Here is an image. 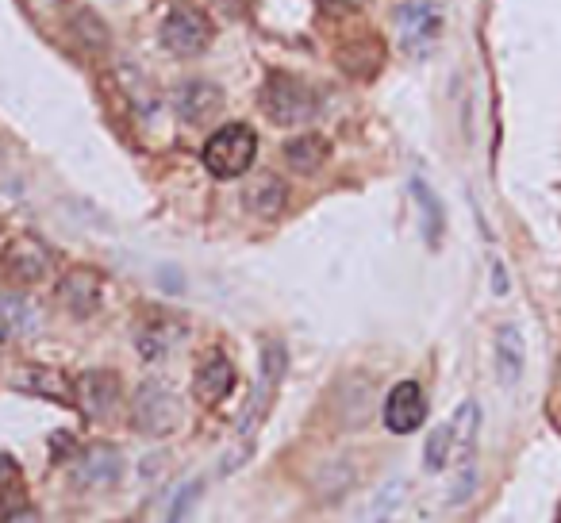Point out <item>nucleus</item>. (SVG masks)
I'll return each instance as SVG.
<instances>
[{
	"label": "nucleus",
	"mask_w": 561,
	"mask_h": 523,
	"mask_svg": "<svg viewBox=\"0 0 561 523\" xmlns=\"http://www.w3.org/2000/svg\"><path fill=\"white\" fill-rule=\"evenodd\" d=\"M262 112H266L269 124L277 127H300V124H312L323 108V97H319L316 85H308L304 77L285 74V70H273L262 85Z\"/></svg>",
	"instance_id": "obj_1"
},
{
	"label": "nucleus",
	"mask_w": 561,
	"mask_h": 523,
	"mask_svg": "<svg viewBox=\"0 0 561 523\" xmlns=\"http://www.w3.org/2000/svg\"><path fill=\"white\" fill-rule=\"evenodd\" d=\"M285 374H289V350H285L281 339H266L262 343V358H258V381H254V393L246 400L243 420H239V439H254V431L266 424Z\"/></svg>",
	"instance_id": "obj_2"
},
{
	"label": "nucleus",
	"mask_w": 561,
	"mask_h": 523,
	"mask_svg": "<svg viewBox=\"0 0 561 523\" xmlns=\"http://www.w3.org/2000/svg\"><path fill=\"white\" fill-rule=\"evenodd\" d=\"M254 158H258V135L250 124H223L204 143V170L220 181L250 174Z\"/></svg>",
	"instance_id": "obj_3"
},
{
	"label": "nucleus",
	"mask_w": 561,
	"mask_h": 523,
	"mask_svg": "<svg viewBox=\"0 0 561 523\" xmlns=\"http://www.w3.org/2000/svg\"><path fill=\"white\" fill-rule=\"evenodd\" d=\"M185 420L181 397L173 393L166 381H143L131 393V424L150 439H166Z\"/></svg>",
	"instance_id": "obj_4"
},
{
	"label": "nucleus",
	"mask_w": 561,
	"mask_h": 523,
	"mask_svg": "<svg viewBox=\"0 0 561 523\" xmlns=\"http://www.w3.org/2000/svg\"><path fill=\"white\" fill-rule=\"evenodd\" d=\"M158 39L177 58H193V54H204L208 43H212V24H208V16L200 8L177 4V8L166 12V20L158 27Z\"/></svg>",
	"instance_id": "obj_5"
},
{
	"label": "nucleus",
	"mask_w": 561,
	"mask_h": 523,
	"mask_svg": "<svg viewBox=\"0 0 561 523\" xmlns=\"http://www.w3.org/2000/svg\"><path fill=\"white\" fill-rule=\"evenodd\" d=\"M189 327L181 324L177 316H166V312H150L135 324V350L143 362H166L173 350L185 343Z\"/></svg>",
	"instance_id": "obj_6"
},
{
	"label": "nucleus",
	"mask_w": 561,
	"mask_h": 523,
	"mask_svg": "<svg viewBox=\"0 0 561 523\" xmlns=\"http://www.w3.org/2000/svg\"><path fill=\"white\" fill-rule=\"evenodd\" d=\"M381 420L392 435H412L427 424V393L419 381H396L385 397V408H381Z\"/></svg>",
	"instance_id": "obj_7"
},
{
	"label": "nucleus",
	"mask_w": 561,
	"mask_h": 523,
	"mask_svg": "<svg viewBox=\"0 0 561 523\" xmlns=\"http://www.w3.org/2000/svg\"><path fill=\"white\" fill-rule=\"evenodd\" d=\"M0 266H4V274H8L12 285L31 289V285H39V281L50 274V250L43 247L35 235H20V239H12V243L4 247Z\"/></svg>",
	"instance_id": "obj_8"
},
{
	"label": "nucleus",
	"mask_w": 561,
	"mask_h": 523,
	"mask_svg": "<svg viewBox=\"0 0 561 523\" xmlns=\"http://www.w3.org/2000/svg\"><path fill=\"white\" fill-rule=\"evenodd\" d=\"M331 412H335V424L342 431H358L369 424L373 416V377L369 374H346L335 385V397H331Z\"/></svg>",
	"instance_id": "obj_9"
},
{
	"label": "nucleus",
	"mask_w": 561,
	"mask_h": 523,
	"mask_svg": "<svg viewBox=\"0 0 561 523\" xmlns=\"http://www.w3.org/2000/svg\"><path fill=\"white\" fill-rule=\"evenodd\" d=\"M170 108L173 116L185 120V124H208L223 108V89L216 81H204V77L177 81L170 93Z\"/></svg>",
	"instance_id": "obj_10"
},
{
	"label": "nucleus",
	"mask_w": 561,
	"mask_h": 523,
	"mask_svg": "<svg viewBox=\"0 0 561 523\" xmlns=\"http://www.w3.org/2000/svg\"><path fill=\"white\" fill-rule=\"evenodd\" d=\"M74 400L89 420H108L123 400L120 374H112V370H85L74 381Z\"/></svg>",
	"instance_id": "obj_11"
},
{
	"label": "nucleus",
	"mask_w": 561,
	"mask_h": 523,
	"mask_svg": "<svg viewBox=\"0 0 561 523\" xmlns=\"http://www.w3.org/2000/svg\"><path fill=\"white\" fill-rule=\"evenodd\" d=\"M235 381H239L235 362H231L223 350H212V354H204L200 366H196L193 397L200 400V404H208V408H216V404H223V400L235 393Z\"/></svg>",
	"instance_id": "obj_12"
},
{
	"label": "nucleus",
	"mask_w": 561,
	"mask_h": 523,
	"mask_svg": "<svg viewBox=\"0 0 561 523\" xmlns=\"http://www.w3.org/2000/svg\"><path fill=\"white\" fill-rule=\"evenodd\" d=\"M100 297H104V285H100L97 270H89V266H74V270H66L62 281H58V304L74 320H89L100 308Z\"/></svg>",
	"instance_id": "obj_13"
},
{
	"label": "nucleus",
	"mask_w": 561,
	"mask_h": 523,
	"mask_svg": "<svg viewBox=\"0 0 561 523\" xmlns=\"http://www.w3.org/2000/svg\"><path fill=\"white\" fill-rule=\"evenodd\" d=\"M396 24H400L404 47L419 54L442 35V12L427 0H408L404 8H396Z\"/></svg>",
	"instance_id": "obj_14"
},
{
	"label": "nucleus",
	"mask_w": 561,
	"mask_h": 523,
	"mask_svg": "<svg viewBox=\"0 0 561 523\" xmlns=\"http://www.w3.org/2000/svg\"><path fill=\"white\" fill-rule=\"evenodd\" d=\"M523 366H527L523 331L515 324H500L496 335H492V370H496V381H500L504 389H515L519 377H523Z\"/></svg>",
	"instance_id": "obj_15"
},
{
	"label": "nucleus",
	"mask_w": 561,
	"mask_h": 523,
	"mask_svg": "<svg viewBox=\"0 0 561 523\" xmlns=\"http://www.w3.org/2000/svg\"><path fill=\"white\" fill-rule=\"evenodd\" d=\"M243 204H246V212H254L258 220L281 216V212L289 208V185H285V177L269 174V170L254 174L243 189Z\"/></svg>",
	"instance_id": "obj_16"
},
{
	"label": "nucleus",
	"mask_w": 561,
	"mask_h": 523,
	"mask_svg": "<svg viewBox=\"0 0 561 523\" xmlns=\"http://www.w3.org/2000/svg\"><path fill=\"white\" fill-rule=\"evenodd\" d=\"M123 477V454L108 443H97L81 454L77 462V481L89 485V489H108Z\"/></svg>",
	"instance_id": "obj_17"
},
{
	"label": "nucleus",
	"mask_w": 561,
	"mask_h": 523,
	"mask_svg": "<svg viewBox=\"0 0 561 523\" xmlns=\"http://www.w3.org/2000/svg\"><path fill=\"white\" fill-rule=\"evenodd\" d=\"M354 485H358V462L354 458H331L312 474V493H316L319 504H339Z\"/></svg>",
	"instance_id": "obj_18"
},
{
	"label": "nucleus",
	"mask_w": 561,
	"mask_h": 523,
	"mask_svg": "<svg viewBox=\"0 0 561 523\" xmlns=\"http://www.w3.org/2000/svg\"><path fill=\"white\" fill-rule=\"evenodd\" d=\"M327 158H331V143H327L323 135H316V131L293 135V139L285 143V166L300 177L319 174V170L327 166Z\"/></svg>",
	"instance_id": "obj_19"
},
{
	"label": "nucleus",
	"mask_w": 561,
	"mask_h": 523,
	"mask_svg": "<svg viewBox=\"0 0 561 523\" xmlns=\"http://www.w3.org/2000/svg\"><path fill=\"white\" fill-rule=\"evenodd\" d=\"M43 324L39 308L20 293H0V335H24L31 339Z\"/></svg>",
	"instance_id": "obj_20"
},
{
	"label": "nucleus",
	"mask_w": 561,
	"mask_h": 523,
	"mask_svg": "<svg viewBox=\"0 0 561 523\" xmlns=\"http://www.w3.org/2000/svg\"><path fill=\"white\" fill-rule=\"evenodd\" d=\"M70 35H74L77 47L85 54H104L112 47V31H108V24L100 20L93 8H74L70 12Z\"/></svg>",
	"instance_id": "obj_21"
},
{
	"label": "nucleus",
	"mask_w": 561,
	"mask_h": 523,
	"mask_svg": "<svg viewBox=\"0 0 561 523\" xmlns=\"http://www.w3.org/2000/svg\"><path fill=\"white\" fill-rule=\"evenodd\" d=\"M408 193H412V200L419 204V227H423L427 247H439V239H442V204H439V197L431 193V185H427L419 174L408 181Z\"/></svg>",
	"instance_id": "obj_22"
},
{
	"label": "nucleus",
	"mask_w": 561,
	"mask_h": 523,
	"mask_svg": "<svg viewBox=\"0 0 561 523\" xmlns=\"http://www.w3.org/2000/svg\"><path fill=\"white\" fill-rule=\"evenodd\" d=\"M20 385L31 389V393H39V397H50V400H70L74 397L70 381H66L62 374H54V370H43V366L24 370V374H20Z\"/></svg>",
	"instance_id": "obj_23"
},
{
	"label": "nucleus",
	"mask_w": 561,
	"mask_h": 523,
	"mask_svg": "<svg viewBox=\"0 0 561 523\" xmlns=\"http://www.w3.org/2000/svg\"><path fill=\"white\" fill-rule=\"evenodd\" d=\"M454 439H458V431H454V420H446L431 431V439H427V447H423V466L431 470V474H439L446 470V462H450V450H454Z\"/></svg>",
	"instance_id": "obj_24"
},
{
	"label": "nucleus",
	"mask_w": 561,
	"mask_h": 523,
	"mask_svg": "<svg viewBox=\"0 0 561 523\" xmlns=\"http://www.w3.org/2000/svg\"><path fill=\"white\" fill-rule=\"evenodd\" d=\"M204 497V477H193V481H185L177 493H173V500L166 504V512H162V520L158 523H185L189 516H193L196 500Z\"/></svg>",
	"instance_id": "obj_25"
},
{
	"label": "nucleus",
	"mask_w": 561,
	"mask_h": 523,
	"mask_svg": "<svg viewBox=\"0 0 561 523\" xmlns=\"http://www.w3.org/2000/svg\"><path fill=\"white\" fill-rule=\"evenodd\" d=\"M454 431L462 435L465 458H473L477 431H481V404H477V400H465V404H458V412H454Z\"/></svg>",
	"instance_id": "obj_26"
},
{
	"label": "nucleus",
	"mask_w": 561,
	"mask_h": 523,
	"mask_svg": "<svg viewBox=\"0 0 561 523\" xmlns=\"http://www.w3.org/2000/svg\"><path fill=\"white\" fill-rule=\"evenodd\" d=\"M120 81H123V89H127V97H131V104H135L139 112H154V89H150L147 74H143L139 66H120Z\"/></svg>",
	"instance_id": "obj_27"
},
{
	"label": "nucleus",
	"mask_w": 561,
	"mask_h": 523,
	"mask_svg": "<svg viewBox=\"0 0 561 523\" xmlns=\"http://www.w3.org/2000/svg\"><path fill=\"white\" fill-rule=\"evenodd\" d=\"M404 493H408V481H404V477H392V481H385V485H381V493H377V500H373V523H381L385 516H392V512H396V504L404 500Z\"/></svg>",
	"instance_id": "obj_28"
},
{
	"label": "nucleus",
	"mask_w": 561,
	"mask_h": 523,
	"mask_svg": "<svg viewBox=\"0 0 561 523\" xmlns=\"http://www.w3.org/2000/svg\"><path fill=\"white\" fill-rule=\"evenodd\" d=\"M473 493H477V466L469 462V466L462 470V477H458V485L450 489V504H454V508H462V504L473 497Z\"/></svg>",
	"instance_id": "obj_29"
},
{
	"label": "nucleus",
	"mask_w": 561,
	"mask_h": 523,
	"mask_svg": "<svg viewBox=\"0 0 561 523\" xmlns=\"http://www.w3.org/2000/svg\"><path fill=\"white\" fill-rule=\"evenodd\" d=\"M319 12H327V16H354L366 0H316Z\"/></svg>",
	"instance_id": "obj_30"
},
{
	"label": "nucleus",
	"mask_w": 561,
	"mask_h": 523,
	"mask_svg": "<svg viewBox=\"0 0 561 523\" xmlns=\"http://www.w3.org/2000/svg\"><path fill=\"white\" fill-rule=\"evenodd\" d=\"M492 293L504 297L508 293V274H504V262H492Z\"/></svg>",
	"instance_id": "obj_31"
},
{
	"label": "nucleus",
	"mask_w": 561,
	"mask_h": 523,
	"mask_svg": "<svg viewBox=\"0 0 561 523\" xmlns=\"http://www.w3.org/2000/svg\"><path fill=\"white\" fill-rule=\"evenodd\" d=\"M4 523H39V512L35 508H16V512H8Z\"/></svg>",
	"instance_id": "obj_32"
},
{
	"label": "nucleus",
	"mask_w": 561,
	"mask_h": 523,
	"mask_svg": "<svg viewBox=\"0 0 561 523\" xmlns=\"http://www.w3.org/2000/svg\"><path fill=\"white\" fill-rule=\"evenodd\" d=\"M162 281H166L170 289H181V277L173 274V266H166V270H162Z\"/></svg>",
	"instance_id": "obj_33"
},
{
	"label": "nucleus",
	"mask_w": 561,
	"mask_h": 523,
	"mask_svg": "<svg viewBox=\"0 0 561 523\" xmlns=\"http://www.w3.org/2000/svg\"><path fill=\"white\" fill-rule=\"evenodd\" d=\"M116 523H131V520H116Z\"/></svg>",
	"instance_id": "obj_34"
}]
</instances>
